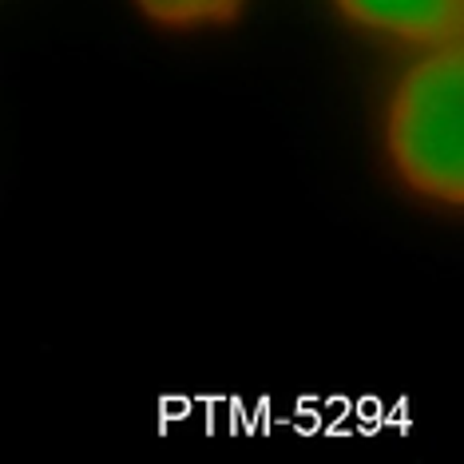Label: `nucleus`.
<instances>
[{"label":"nucleus","instance_id":"obj_1","mask_svg":"<svg viewBox=\"0 0 464 464\" xmlns=\"http://www.w3.org/2000/svg\"><path fill=\"white\" fill-rule=\"evenodd\" d=\"M382 163L417 207L464 210V44L413 52L382 103Z\"/></svg>","mask_w":464,"mask_h":464},{"label":"nucleus","instance_id":"obj_2","mask_svg":"<svg viewBox=\"0 0 464 464\" xmlns=\"http://www.w3.org/2000/svg\"><path fill=\"white\" fill-rule=\"evenodd\" d=\"M330 8L353 36L401 56L464 44V0H330Z\"/></svg>","mask_w":464,"mask_h":464},{"label":"nucleus","instance_id":"obj_3","mask_svg":"<svg viewBox=\"0 0 464 464\" xmlns=\"http://www.w3.org/2000/svg\"><path fill=\"white\" fill-rule=\"evenodd\" d=\"M151 28L171 36H195V33H223L235 28L246 16L250 0H131Z\"/></svg>","mask_w":464,"mask_h":464}]
</instances>
